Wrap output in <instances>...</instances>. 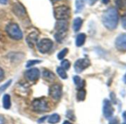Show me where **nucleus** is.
Listing matches in <instances>:
<instances>
[{"mask_svg": "<svg viewBox=\"0 0 126 124\" xmlns=\"http://www.w3.org/2000/svg\"><path fill=\"white\" fill-rule=\"evenodd\" d=\"M102 23L108 30H114L118 24V13L116 8H109L102 15Z\"/></svg>", "mask_w": 126, "mask_h": 124, "instance_id": "1", "label": "nucleus"}, {"mask_svg": "<svg viewBox=\"0 0 126 124\" xmlns=\"http://www.w3.org/2000/svg\"><path fill=\"white\" fill-rule=\"evenodd\" d=\"M68 22H66V20H58L56 23L55 29L56 31V33L55 34V38L59 42H61L62 39L65 38L68 27Z\"/></svg>", "mask_w": 126, "mask_h": 124, "instance_id": "2", "label": "nucleus"}, {"mask_svg": "<svg viewBox=\"0 0 126 124\" xmlns=\"http://www.w3.org/2000/svg\"><path fill=\"white\" fill-rule=\"evenodd\" d=\"M6 32L11 38L16 40H20L23 37V34L20 28L16 23L8 24L6 26Z\"/></svg>", "mask_w": 126, "mask_h": 124, "instance_id": "3", "label": "nucleus"}, {"mask_svg": "<svg viewBox=\"0 0 126 124\" xmlns=\"http://www.w3.org/2000/svg\"><path fill=\"white\" fill-rule=\"evenodd\" d=\"M53 15L57 20H66L70 17V9L65 5L58 6L54 9Z\"/></svg>", "mask_w": 126, "mask_h": 124, "instance_id": "4", "label": "nucleus"}, {"mask_svg": "<svg viewBox=\"0 0 126 124\" xmlns=\"http://www.w3.org/2000/svg\"><path fill=\"white\" fill-rule=\"evenodd\" d=\"M33 109L38 112H45L49 111L48 102L45 98H38L32 103Z\"/></svg>", "mask_w": 126, "mask_h": 124, "instance_id": "5", "label": "nucleus"}, {"mask_svg": "<svg viewBox=\"0 0 126 124\" xmlns=\"http://www.w3.org/2000/svg\"><path fill=\"white\" fill-rule=\"evenodd\" d=\"M37 48L42 53H46L50 51L53 45V42L50 39H42L37 42Z\"/></svg>", "mask_w": 126, "mask_h": 124, "instance_id": "6", "label": "nucleus"}, {"mask_svg": "<svg viewBox=\"0 0 126 124\" xmlns=\"http://www.w3.org/2000/svg\"><path fill=\"white\" fill-rule=\"evenodd\" d=\"M91 65V62L88 58L79 59L74 64V69L77 73H82L84 70L88 68Z\"/></svg>", "mask_w": 126, "mask_h": 124, "instance_id": "7", "label": "nucleus"}, {"mask_svg": "<svg viewBox=\"0 0 126 124\" xmlns=\"http://www.w3.org/2000/svg\"><path fill=\"white\" fill-rule=\"evenodd\" d=\"M102 112H103L104 117L107 119L110 118L114 113V108L112 106L111 102L108 100V99H105L103 101Z\"/></svg>", "mask_w": 126, "mask_h": 124, "instance_id": "8", "label": "nucleus"}, {"mask_svg": "<svg viewBox=\"0 0 126 124\" xmlns=\"http://www.w3.org/2000/svg\"><path fill=\"white\" fill-rule=\"evenodd\" d=\"M48 94L55 100H58L60 99L62 96V87L59 85L53 84L52 85L48 91Z\"/></svg>", "mask_w": 126, "mask_h": 124, "instance_id": "9", "label": "nucleus"}, {"mask_svg": "<svg viewBox=\"0 0 126 124\" xmlns=\"http://www.w3.org/2000/svg\"><path fill=\"white\" fill-rule=\"evenodd\" d=\"M25 77L31 82H34L37 80L39 77H40V71L38 69L36 68H33L25 72Z\"/></svg>", "mask_w": 126, "mask_h": 124, "instance_id": "10", "label": "nucleus"}, {"mask_svg": "<svg viewBox=\"0 0 126 124\" xmlns=\"http://www.w3.org/2000/svg\"><path fill=\"white\" fill-rule=\"evenodd\" d=\"M115 46L119 51H126V34H120L116 39Z\"/></svg>", "mask_w": 126, "mask_h": 124, "instance_id": "11", "label": "nucleus"}, {"mask_svg": "<svg viewBox=\"0 0 126 124\" xmlns=\"http://www.w3.org/2000/svg\"><path fill=\"white\" fill-rule=\"evenodd\" d=\"M38 38H39V34L36 32H32L29 34L26 38V41L28 46L30 48H34V46L36 45Z\"/></svg>", "mask_w": 126, "mask_h": 124, "instance_id": "12", "label": "nucleus"}, {"mask_svg": "<svg viewBox=\"0 0 126 124\" xmlns=\"http://www.w3.org/2000/svg\"><path fill=\"white\" fill-rule=\"evenodd\" d=\"M13 11L14 14H16L17 17H23L25 14V10L23 8L22 5H21L19 3H16L13 6Z\"/></svg>", "mask_w": 126, "mask_h": 124, "instance_id": "13", "label": "nucleus"}, {"mask_svg": "<svg viewBox=\"0 0 126 124\" xmlns=\"http://www.w3.org/2000/svg\"><path fill=\"white\" fill-rule=\"evenodd\" d=\"M42 76H43V78L48 82H53L56 79L55 74L52 71H48V70H45L42 73Z\"/></svg>", "mask_w": 126, "mask_h": 124, "instance_id": "14", "label": "nucleus"}, {"mask_svg": "<svg viewBox=\"0 0 126 124\" xmlns=\"http://www.w3.org/2000/svg\"><path fill=\"white\" fill-rule=\"evenodd\" d=\"M86 39V35L83 33H81L77 35L76 39V45L77 47H81L84 45Z\"/></svg>", "mask_w": 126, "mask_h": 124, "instance_id": "15", "label": "nucleus"}, {"mask_svg": "<svg viewBox=\"0 0 126 124\" xmlns=\"http://www.w3.org/2000/svg\"><path fill=\"white\" fill-rule=\"evenodd\" d=\"M82 25V19L80 17H77L74 20L73 22V28L74 32H77L79 31V29L81 28Z\"/></svg>", "mask_w": 126, "mask_h": 124, "instance_id": "16", "label": "nucleus"}, {"mask_svg": "<svg viewBox=\"0 0 126 124\" xmlns=\"http://www.w3.org/2000/svg\"><path fill=\"white\" fill-rule=\"evenodd\" d=\"M2 103H3V107L5 109H9L11 106V97L9 94H5L3 96L2 99Z\"/></svg>", "mask_w": 126, "mask_h": 124, "instance_id": "17", "label": "nucleus"}, {"mask_svg": "<svg viewBox=\"0 0 126 124\" xmlns=\"http://www.w3.org/2000/svg\"><path fill=\"white\" fill-rule=\"evenodd\" d=\"M74 82L79 89H83L85 86V81L82 80L79 76H74Z\"/></svg>", "mask_w": 126, "mask_h": 124, "instance_id": "18", "label": "nucleus"}, {"mask_svg": "<svg viewBox=\"0 0 126 124\" xmlns=\"http://www.w3.org/2000/svg\"><path fill=\"white\" fill-rule=\"evenodd\" d=\"M59 121H60V116L58 114H53L50 115L47 119V122L50 124H56Z\"/></svg>", "mask_w": 126, "mask_h": 124, "instance_id": "19", "label": "nucleus"}, {"mask_svg": "<svg viewBox=\"0 0 126 124\" xmlns=\"http://www.w3.org/2000/svg\"><path fill=\"white\" fill-rule=\"evenodd\" d=\"M86 0H76V12L79 13L82 11L85 7Z\"/></svg>", "mask_w": 126, "mask_h": 124, "instance_id": "20", "label": "nucleus"}, {"mask_svg": "<svg viewBox=\"0 0 126 124\" xmlns=\"http://www.w3.org/2000/svg\"><path fill=\"white\" fill-rule=\"evenodd\" d=\"M86 97V91L84 89H79L77 94V99L78 101H83L85 100Z\"/></svg>", "mask_w": 126, "mask_h": 124, "instance_id": "21", "label": "nucleus"}, {"mask_svg": "<svg viewBox=\"0 0 126 124\" xmlns=\"http://www.w3.org/2000/svg\"><path fill=\"white\" fill-rule=\"evenodd\" d=\"M56 71H57V73H58L59 76L62 79L65 80V79H67V78H68V75H67L66 71H65L64 69H63V68H62V67H59V68H57Z\"/></svg>", "mask_w": 126, "mask_h": 124, "instance_id": "22", "label": "nucleus"}, {"mask_svg": "<svg viewBox=\"0 0 126 124\" xmlns=\"http://www.w3.org/2000/svg\"><path fill=\"white\" fill-rule=\"evenodd\" d=\"M116 5L120 10L126 9V0H115Z\"/></svg>", "mask_w": 126, "mask_h": 124, "instance_id": "23", "label": "nucleus"}, {"mask_svg": "<svg viewBox=\"0 0 126 124\" xmlns=\"http://www.w3.org/2000/svg\"><path fill=\"white\" fill-rule=\"evenodd\" d=\"M12 83V80H8V82H6L5 84H3V85H2L1 86H0V94H1L2 93H3L10 86H11V84Z\"/></svg>", "mask_w": 126, "mask_h": 124, "instance_id": "24", "label": "nucleus"}, {"mask_svg": "<svg viewBox=\"0 0 126 124\" xmlns=\"http://www.w3.org/2000/svg\"><path fill=\"white\" fill-rule=\"evenodd\" d=\"M61 67L64 69L65 71L68 70L71 67V63L68 59H64L62 63H61Z\"/></svg>", "mask_w": 126, "mask_h": 124, "instance_id": "25", "label": "nucleus"}, {"mask_svg": "<svg viewBox=\"0 0 126 124\" xmlns=\"http://www.w3.org/2000/svg\"><path fill=\"white\" fill-rule=\"evenodd\" d=\"M42 61L39 60V59H32V60H29L28 63H27V64H26V67L27 68H30L31 66H35L36 64L40 63Z\"/></svg>", "mask_w": 126, "mask_h": 124, "instance_id": "26", "label": "nucleus"}, {"mask_svg": "<svg viewBox=\"0 0 126 124\" xmlns=\"http://www.w3.org/2000/svg\"><path fill=\"white\" fill-rule=\"evenodd\" d=\"M68 48H64V49H62L61 51H59V53H58V59H62L63 58H64L65 56H66V54L68 53Z\"/></svg>", "mask_w": 126, "mask_h": 124, "instance_id": "27", "label": "nucleus"}, {"mask_svg": "<svg viewBox=\"0 0 126 124\" xmlns=\"http://www.w3.org/2000/svg\"><path fill=\"white\" fill-rule=\"evenodd\" d=\"M108 124H120L119 120L117 117H113L110 120Z\"/></svg>", "mask_w": 126, "mask_h": 124, "instance_id": "28", "label": "nucleus"}, {"mask_svg": "<svg viewBox=\"0 0 126 124\" xmlns=\"http://www.w3.org/2000/svg\"><path fill=\"white\" fill-rule=\"evenodd\" d=\"M110 102H112L113 104H116V99L115 97V94L113 92H111L110 94Z\"/></svg>", "mask_w": 126, "mask_h": 124, "instance_id": "29", "label": "nucleus"}, {"mask_svg": "<svg viewBox=\"0 0 126 124\" xmlns=\"http://www.w3.org/2000/svg\"><path fill=\"white\" fill-rule=\"evenodd\" d=\"M122 26L124 29L126 30V14H125L122 18Z\"/></svg>", "mask_w": 126, "mask_h": 124, "instance_id": "30", "label": "nucleus"}, {"mask_svg": "<svg viewBox=\"0 0 126 124\" xmlns=\"http://www.w3.org/2000/svg\"><path fill=\"white\" fill-rule=\"evenodd\" d=\"M4 78H5V71L1 67H0V82L2 81Z\"/></svg>", "mask_w": 126, "mask_h": 124, "instance_id": "31", "label": "nucleus"}, {"mask_svg": "<svg viewBox=\"0 0 126 124\" xmlns=\"http://www.w3.org/2000/svg\"><path fill=\"white\" fill-rule=\"evenodd\" d=\"M5 119L3 116L0 115V124H5Z\"/></svg>", "mask_w": 126, "mask_h": 124, "instance_id": "32", "label": "nucleus"}, {"mask_svg": "<svg viewBox=\"0 0 126 124\" xmlns=\"http://www.w3.org/2000/svg\"><path fill=\"white\" fill-rule=\"evenodd\" d=\"M122 117L124 119V123L126 124V111H123V113H122Z\"/></svg>", "mask_w": 126, "mask_h": 124, "instance_id": "33", "label": "nucleus"}, {"mask_svg": "<svg viewBox=\"0 0 126 124\" xmlns=\"http://www.w3.org/2000/svg\"><path fill=\"white\" fill-rule=\"evenodd\" d=\"M96 2H97V0H88V2H89V5H94Z\"/></svg>", "mask_w": 126, "mask_h": 124, "instance_id": "34", "label": "nucleus"}, {"mask_svg": "<svg viewBox=\"0 0 126 124\" xmlns=\"http://www.w3.org/2000/svg\"><path fill=\"white\" fill-rule=\"evenodd\" d=\"M9 0H0V4H2V5H6L8 2Z\"/></svg>", "mask_w": 126, "mask_h": 124, "instance_id": "35", "label": "nucleus"}, {"mask_svg": "<svg viewBox=\"0 0 126 124\" xmlns=\"http://www.w3.org/2000/svg\"><path fill=\"white\" fill-rule=\"evenodd\" d=\"M46 118H47V116L44 117L43 118H41V119H40V120H39L38 122H39V123H42V122H44V121H45V119H46Z\"/></svg>", "mask_w": 126, "mask_h": 124, "instance_id": "36", "label": "nucleus"}, {"mask_svg": "<svg viewBox=\"0 0 126 124\" xmlns=\"http://www.w3.org/2000/svg\"><path fill=\"white\" fill-rule=\"evenodd\" d=\"M109 2H110V0H102V2H103L105 5L108 4V3H109Z\"/></svg>", "mask_w": 126, "mask_h": 124, "instance_id": "37", "label": "nucleus"}, {"mask_svg": "<svg viewBox=\"0 0 126 124\" xmlns=\"http://www.w3.org/2000/svg\"><path fill=\"white\" fill-rule=\"evenodd\" d=\"M123 82L125 83V84H126V73H125V74L123 77Z\"/></svg>", "mask_w": 126, "mask_h": 124, "instance_id": "38", "label": "nucleus"}, {"mask_svg": "<svg viewBox=\"0 0 126 124\" xmlns=\"http://www.w3.org/2000/svg\"><path fill=\"white\" fill-rule=\"evenodd\" d=\"M63 124H72L71 122H69V121H68V120H65L64 123H63Z\"/></svg>", "mask_w": 126, "mask_h": 124, "instance_id": "39", "label": "nucleus"}, {"mask_svg": "<svg viewBox=\"0 0 126 124\" xmlns=\"http://www.w3.org/2000/svg\"><path fill=\"white\" fill-rule=\"evenodd\" d=\"M51 1H52V2H57V1H59V0H51Z\"/></svg>", "mask_w": 126, "mask_h": 124, "instance_id": "40", "label": "nucleus"}, {"mask_svg": "<svg viewBox=\"0 0 126 124\" xmlns=\"http://www.w3.org/2000/svg\"><path fill=\"white\" fill-rule=\"evenodd\" d=\"M123 124H125V123H123Z\"/></svg>", "mask_w": 126, "mask_h": 124, "instance_id": "41", "label": "nucleus"}]
</instances>
